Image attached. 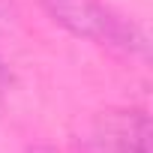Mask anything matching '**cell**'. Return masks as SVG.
Listing matches in <instances>:
<instances>
[{
  "mask_svg": "<svg viewBox=\"0 0 153 153\" xmlns=\"http://www.w3.org/2000/svg\"><path fill=\"white\" fill-rule=\"evenodd\" d=\"M39 3L63 30L78 39L120 48L126 54H147V36L141 33V27L117 15L102 0H39Z\"/></svg>",
  "mask_w": 153,
  "mask_h": 153,
  "instance_id": "cell-1",
  "label": "cell"
},
{
  "mask_svg": "<svg viewBox=\"0 0 153 153\" xmlns=\"http://www.w3.org/2000/svg\"><path fill=\"white\" fill-rule=\"evenodd\" d=\"M90 153H150V120L135 108L102 111L93 123Z\"/></svg>",
  "mask_w": 153,
  "mask_h": 153,
  "instance_id": "cell-2",
  "label": "cell"
},
{
  "mask_svg": "<svg viewBox=\"0 0 153 153\" xmlns=\"http://www.w3.org/2000/svg\"><path fill=\"white\" fill-rule=\"evenodd\" d=\"M6 84H9V69H6V63L0 60V93L6 90Z\"/></svg>",
  "mask_w": 153,
  "mask_h": 153,
  "instance_id": "cell-3",
  "label": "cell"
},
{
  "mask_svg": "<svg viewBox=\"0 0 153 153\" xmlns=\"http://www.w3.org/2000/svg\"><path fill=\"white\" fill-rule=\"evenodd\" d=\"M42 153H51V150H42Z\"/></svg>",
  "mask_w": 153,
  "mask_h": 153,
  "instance_id": "cell-4",
  "label": "cell"
},
{
  "mask_svg": "<svg viewBox=\"0 0 153 153\" xmlns=\"http://www.w3.org/2000/svg\"><path fill=\"white\" fill-rule=\"evenodd\" d=\"M87 153H90V150H87Z\"/></svg>",
  "mask_w": 153,
  "mask_h": 153,
  "instance_id": "cell-5",
  "label": "cell"
}]
</instances>
